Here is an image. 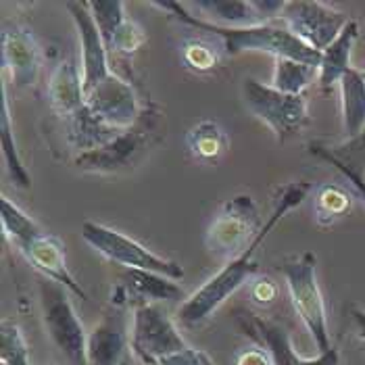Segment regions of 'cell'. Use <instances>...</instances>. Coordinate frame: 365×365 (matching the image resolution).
<instances>
[{
    "label": "cell",
    "instance_id": "obj_1",
    "mask_svg": "<svg viewBox=\"0 0 365 365\" xmlns=\"http://www.w3.org/2000/svg\"><path fill=\"white\" fill-rule=\"evenodd\" d=\"M311 188L313 186H311L309 182H292V184H286L282 188L274 213L263 224L261 232L257 234V238H255L253 242L242 253L236 255L227 265H224V269H220L211 280L205 282L195 294H190L182 303V307L178 309V317H180L182 324L197 326L200 322H205L213 311L224 303L225 299H230L245 282L253 276L255 272H257L255 255L261 249V245L265 242L267 234L276 227V224L280 222L290 209L299 207L307 198Z\"/></svg>",
    "mask_w": 365,
    "mask_h": 365
},
{
    "label": "cell",
    "instance_id": "obj_2",
    "mask_svg": "<svg viewBox=\"0 0 365 365\" xmlns=\"http://www.w3.org/2000/svg\"><path fill=\"white\" fill-rule=\"evenodd\" d=\"M155 6L169 11L175 15L182 24L190 28L213 34L222 40L225 53L230 56L240 55L245 51H263L276 58H294L301 63H307L313 67H319L322 53L301 42L290 29L282 24H267V26H249V28H224L215 26L211 21H205L188 11L182 2H153Z\"/></svg>",
    "mask_w": 365,
    "mask_h": 365
},
{
    "label": "cell",
    "instance_id": "obj_3",
    "mask_svg": "<svg viewBox=\"0 0 365 365\" xmlns=\"http://www.w3.org/2000/svg\"><path fill=\"white\" fill-rule=\"evenodd\" d=\"M280 272L288 286L294 311L305 324V328L309 330L317 351L319 353L330 351L332 346H330V332L326 322V305L315 276V255L303 253L297 259L284 261Z\"/></svg>",
    "mask_w": 365,
    "mask_h": 365
},
{
    "label": "cell",
    "instance_id": "obj_4",
    "mask_svg": "<svg viewBox=\"0 0 365 365\" xmlns=\"http://www.w3.org/2000/svg\"><path fill=\"white\" fill-rule=\"evenodd\" d=\"M159 132V113L148 109L142 111L138 121L123 130L117 138H113L103 148L82 153L76 157V168L92 173H117L125 171L140 161L146 148L155 142Z\"/></svg>",
    "mask_w": 365,
    "mask_h": 365
},
{
    "label": "cell",
    "instance_id": "obj_5",
    "mask_svg": "<svg viewBox=\"0 0 365 365\" xmlns=\"http://www.w3.org/2000/svg\"><path fill=\"white\" fill-rule=\"evenodd\" d=\"M82 238L92 249H96V253H101L109 261H115L128 269H142V272L161 274V276L175 282L184 278V267L180 263L155 255L144 245L136 242L134 238H130V236H125L113 227L96 224V222H84L82 224Z\"/></svg>",
    "mask_w": 365,
    "mask_h": 365
},
{
    "label": "cell",
    "instance_id": "obj_6",
    "mask_svg": "<svg viewBox=\"0 0 365 365\" xmlns=\"http://www.w3.org/2000/svg\"><path fill=\"white\" fill-rule=\"evenodd\" d=\"M38 290H40L42 319H44L51 340L55 342V346L61 353H65V357L71 364L88 365V357H86L88 336L69 301L67 288L44 278L38 284Z\"/></svg>",
    "mask_w": 365,
    "mask_h": 365
},
{
    "label": "cell",
    "instance_id": "obj_7",
    "mask_svg": "<svg viewBox=\"0 0 365 365\" xmlns=\"http://www.w3.org/2000/svg\"><path fill=\"white\" fill-rule=\"evenodd\" d=\"M130 346L144 365H159L161 359L186 349L184 338L159 305L138 303L134 309Z\"/></svg>",
    "mask_w": 365,
    "mask_h": 365
},
{
    "label": "cell",
    "instance_id": "obj_8",
    "mask_svg": "<svg viewBox=\"0 0 365 365\" xmlns=\"http://www.w3.org/2000/svg\"><path fill=\"white\" fill-rule=\"evenodd\" d=\"M242 94L249 111L263 119L282 142L307 123V103L303 96L284 94L274 86L261 84L253 78L245 80Z\"/></svg>",
    "mask_w": 365,
    "mask_h": 365
},
{
    "label": "cell",
    "instance_id": "obj_9",
    "mask_svg": "<svg viewBox=\"0 0 365 365\" xmlns=\"http://www.w3.org/2000/svg\"><path fill=\"white\" fill-rule=\"evenodd\" d=\"M280 21L301 42L324 53L351 19L346 17V13L317 0H290L284 4Z\"/></svg>",
    "mask_w": 365,
    "mask_h": 365
},
{
    "label": "cell",
    "instance_id": "obj_10",
    "mask_svg": "<svg viewBox=\"0 0 365 365\" xmlns=\"http://www.w3.org/2000/svg\"><path fill=\"white\" fill-rule=\"evenodd\" d=\"M257 205L251 197L240 195L225 202L215 222L209 225L207 247L217 255L242 253L261 232Z\"/></svg>",
    "mask_w": 365,
    "mask_h": 365
},
{
    "label": "cell",
    "instance_id": "obj_11",
    "mask_svg": "<svg viewBox=\"0 0 365 365\" xmlns=\"http://www.w3.org/2000/svg\"><path fill=\"white\" fill-rule=\"evenodd\" d=\"M69 11L78 36L82 44V78H84V92H92L101 82L111 76L109 67V51L103 42V36L94 21V15L88 2H65Z\"/></svg>",
    "mask_w": 365,
    "mask_h": 365
},
{
    "label": "cell",
    "instance_id": "obj_12",
    "mask_svg": "<svg viewBox=\"0 0 365 365\" xmlns=\"http://www.w3.org/2000/svg\"><path fill=\"white\" fill-rule=\"evenodd\" d=\"M86 105L90 111L96 113L101 119H105L117 130L132 128L142 113L132 86L117 78L115 73L86 94Z\"/></svg>",
    "mask_w": 365,
    "mask_h": 365
},
{
    "label": "cell",
    "instance_id": "obj_13",
    "mask_svg": "<svg viewBox=\"0 0 365 365\" xmlns=\"http://www.w3.org/2000/svg\"><path fill=\"white\" fill-rule=\"evenodd\" d=\"M2 65L17 88H29L38 82L42 53L29 29L6 28L2 31Z\"/></svg>",
    "mask_w": 365,
    "mask_h": 365
},
{
    "label": "cell",
    "instance_id": "obj_14",
    "mask_svg": "<svg viewBox=\"0 0 365 365\" xmlns=\"http://www.w3.org/2000/svg\"><path fill=\"white\" fill-rule=\"evenodd\" d=\"M128 326L121 311H113L88 334V365H119L128 355Z\"/></svg>",
    "mask_w": 365,
    "mask_h": 365
},
{
    "label": "cell",
    "instance_id": "obj_15",
    "mask_svg": "<svg viewBox=\"0 0 365 365\" xmlns=\"http://www.w3.org/2000/svg\"><path fill=\"white\" fill-rule=\"evenodd\" d=\"M24 255L28 257V261L48 280L56 282L61 286H65L69 292H73L76 297H80L82 301H88L86 290L80 286V282H76V278L71 276V272L67 269L65 263V251L63 245L56 240L55 236H40L36 242H31L28 249L24 251Z\"/></svg>",
    "mask_w": 365,
    "mask_h": 365
},
{
    "label": "cell",
    "instance_id": "obj_16",
    "mask_svg": "<svg viewBox=\"0 0 365 365\" xmlns=\"http://www.w3.org/2000/svg\"><path fill=\"white\" fill-rule=\"evenodd\" d=\"M48 98L53 109L65 119L73 117L86 107L84 78L73 61H65L56 65L48 84Z\"/></svg>",
    "mask_w": 365,
    "mask_h": 365
},
{
    "label": "cell",
    "instance_id": "obj_17",
    "mask_svg": "<svg viewBox=\"0 0 365 365\" xmlns=\"http://www.w3.org/2000/svg\"><path fill=\"white\" fill-rule=\"evenodd\" d=\"M123 130L113 128L105 119H101L96 113H92L86 105L82 111L67 119V140L73 148L82 153H90L96 148H103L113 138H117Z\"/></svg>",
    "mask_w": 365,
    "mask_h": 365
},
{
    "label": "cell",
    "instance_id": "obj_18",
    "mask_svg": "<svg viewBox=\"0 0 365 365\" xmlns=\"http://www.w3.org/2000/svg\"><path fill=\"white\" fill-rule=\"evenodd\" d=\"M357 36H359V24L355 19H351L346 24V28L340 31L336 40L322 53L317 82H319L324 92H328L336 84H340L342 76L351 69V51H353Z\"/></svg>",
    "mask_w": 365,
    "mask_h": 365
},
{
    "label": "cell",
    "instance_id": "obj_19",
    "mask_svg": "<svg viewBox=\"0 0 365 365\" xmlns=\"http://www.w3.org/2000/svg\"><path fill=\"white\" fill-rule=\"evenodd\" d=\"M342 121L349 138L357 136L365 128V69L351 67L340 80Z\"/></svg>",
    "mask_w": 365,
    "mask_h": 365
},
{
    "label": "cell",
    "instance_id": "obj_20",
    "mask_svg": "<svg viewBox=\"0 0 365 365\" xmlns=\"http://www.w3.org/2000/svg\"><path fill=\"white\" fill-rule=\"evenodd\" d=\"M202 15L211 17L215 26L224 28H249L261 26L253 0H197L190 4Z\"/></svg>",
    "mask_w": 365,
    "mask_h": 365
},
{
    "label": "cell",
    "instance_id": "obj_21",
    "mask_svg": "<svg viewBox=\"0 0 365 365\" xmlns=\"http://www.w3.org/2000/svg\"><path fill=\"white\" fill-rule=\"evenodd\" d=\"M123 290L138 299L140 303L146 301H178L184 297L180 284L175 280H169L161 274L153 272H142V269H128L123 278Z\"/></svg>",
    "mask_w": 365,
    "mask_h": 365
},
{
    "label": "cell",
    "instance_id": "obj_22",
    "mask_svg": "<svg viewBox=\"0 0 365 365\" xmlns=\"http://www.w3.org/2000/svg\"><path fill=\"white\" fill-rule=\"evenodd\" d=\"M0 146H2V159L4 165L9 169V175L13 180L15 186L19 188H29L31 186V178H29L28 169L24 165L19 150H17V142L13 136V125H11V113H9V98H6V88L2 84V105H0Z\"/></svg>",
    "mask_w": 365,
    "mask_h": 365
},
{
    "label": "cell",
    "instance_id": "obj_23",
    "mask_svg": "<svg viewBox=\"0 0 365 365\" xmlns=\"http://www.w3.org/2000/svg\"><path fill=\"white\" fill-rule=\"evenodd\" d=\"M0 217H2V227L6 238L24 253L31 242H36L40 236H44L42 227L36 224L28 213H24L15 202L9 198L0 200Z\"/></svg>",
    "mask_w": 365,
    "mask_h": 365
},
{
    "label": "cell",
    "instance_id": "obj_24",
    "mask_svg": "<svg viewBox=\"0 0 365 365\" xmlns=\"http://www.w3.org/2000/svg\"><path fill=\"white\" fill-rule=\"evenodd\" d=\"M311 153L319 155L322 159L330 161L334 168H344L353 171L355 175H365V128L357 136L330 148H324L319 144H311Z\"/></svg>",
    "mask_w": 365,
    "mask_h": 365
},
{
    "label": "cell",
    "instance_id": "obj_25",
    "mask_svg": "<svg viewBox=\"0 0 365 365\" xmlns=\"http://www.w3.org/2000/svg\"><path fill=\"white\" fill-rule=\"evenodd\" d=\"M317 78H319V67H313L294 58H276L274 88L284 94L303 96L301 92L313 84Z\"/></svg>",
    "mask_w": 365,
    "mask_h": 365
},
{
    "label": "cell",
    "instance_id": "obj_26",
    "mask_svg": "<svg viewBox=\"0 0 365 365\" xmlns=\"http://www.w3.org/2000/svg\"><path fill=\"white\" fill-rule=\"evenodd\" d=\"M188 146L198 159H217L225 148V136L222 128L213 121H202L188 134Z\"/></svg>",
    "mask_w": 365,
    "mask_h": 365
},
{
    "label": "cell",
    "instance_id": "obj_27",
    "mask_svg": "<svg viewBox=\"0 0 365 365\" xmlns=\"http://www.w3.org/2000/svg\"><path fill=\"white\" fill-rule=\"evenodd\" d=\"M92 15H94V21L98 26V31L103 36V42L107 46V51L113 53V40H115V34L117 29L121 28V24L125 21V13H123V2L119 0H92L88 2Z\"/></svg>",
    "mask_w": 365,
    "mask_h": 365
},
{
    "label": "cell",
    "instance_id": "obj_28",
    "mask_svg": "<svg viewBox=\"0 0 365 365\" xmlns=\"http://www.w3.org/2000/svg\"><path fill=\"white\" fill-rule=\"evenodd\" d=\"M351 209V197L340 186H322L315 195V213L322 225L334 224Z\"/></svg>",
    "mask_w": 365,
    "mask_h": 365
},
{
    "label": "cell",
    "instance_id": "obj_29",
    "mask_svg": "<svg viewBox=\"0 0 365 365\" xmlns=\"http://www.w3.org/2000/svg\"><path fill=\"white\" fill-rule=\"evenodd\" d=\"M257 332H259V338L265 342L274 365H297L299 355L294 353L290 338L284 328L274 326V324H265V322H257Z\"/></svg>",
    "mask_w": 365,
    "mask_h": 365
},
{
    "label": "cell",
    "instance_id": "obj_30",
    "mask_svg": "<svg viewBox=\"0 0 365 365\" xmlns=\"http://www.w3.org/2000/svg\"><path fill=\"white\" fill-rule=\"evenodd\" d=\"M0 361L2 365H31L28 357V344L19 328L11 322L0 326Z\"/></svg>",
    "mask_w": 365,
    "mask_h": 365
},
{
    "label": "cell",
    "instance_id": "obj_31",
    "mask_svg": "<svg viewBox=\"0 0 365 365\" xmlns=\"http://www.w3.org/2000/svg\"><path fill=\"white\" fill-rule=\"evenodd\" d=\"M182 56H184V63L195 69V71H211L215 65H217V51L202 42V40H190L182 46Z\"/></svg>",
    "mask_w": 365,
    "mask_h": 365
},
{
    "label": "cell",
    "instance_id": "obj_32",
    "mask_svg": "<svg viewBox=\"0 0 365 365\" xmlns=\"http://www.w3.org/2000/svg\"><path fill=\"white\" fill-rule=\"evenodd\" d=\"M144 44V31L138 24H134L132 19H125L121 24V28L117 29L115 40H113V53H121V55H134L138 48Z\"/></svg>",
    "mask_w": 365,
    "mask_h": 365
},
{
    "label": "cell",
    "instance_id": "obj_33",
    "mask_svg": "<svg viewBox=\"0 0 365 365\" xmlns=\"http://www.w3.org/2000/svg\"><path fill=\"white\" fill-rule=\"evenodd\" d=\"M159 365H213V361L205 351L186 346V349L173 353V355H168L165 359H161Z\"/></svg>",
    "mask_w": 365,
    "mask_h": 365
},
{
    "label": "cell",
    "instance_id": "obj_34",
    "mask_svg": "<svg viewBox=\"0 0 365 365\" xmlns=\"http://www.w3.org/2000/svg\"><path fill=\"white\" fill-rule=\"evenodd\" d=\"M276 294H278V288H276V284H274L272 280L263 278V280L255 282L253 297L257 303H263V305H267V303H272V301L276 299Z\"/></svg>",
    "mask_w": 365,
    "mask_h": 365
},
{
    "label": "cell",
    "instance_id": "obj_35",
    "mask_svg": "<svg viewBox=\"0 0 365 365\" xmlns=\"http://www.w3.org/2000/svg\"><path fill=\"white\" fill-rule=\"evenodd\" d=\"M236 365H274V361L272 355L261 349H247L245 353L238 355Z\"/></svg>",
    "mask_w": 365,
    "mask_h": 365
},
{
    "label": "cell",
    "instance_id": "obj_36",
    "mask_svg": "<svg viewBox=\"0 0 365 365\" xmlns=\"http://www.w3.org/2000/svg\"><path fill=\"white\" fill-rule=\"evenodd\" d=\"M297 365H338V351L332 346L330 351L319 353L315 359H303V357H297Z\"/></svg>",
    "mask_w": 365,
    "mask_h": 365
},
{
    "label": "cell",
    "instance_id": "obj_37",
    "mask_svg": "<svg viewBox=\"0 0 365 365\" xmlns=\"http://www.w3.org/2000/svg\"><path fill=\"white\" fill-rule=\"evenodd\" d=\"M353 319L357 324V330H359V338L365 342V311L353 309Z\"/></svg>",
    "mask_w": 365,
    "mask_h": 365
},
{
    "label": "cell",
    "instance_id": "obj_38",
    "mask_svg": "<svg viewBox=\"0 0 365 365\" xmlns=\"http://www.w3.org/2000/svg\"><path fill=\"white\" fill-rule=\"evenodd\" d=\"M119 365H136V361H134V357H132V355L128 353V355H125V359H123V361H121Z\"/></svg>",
    "mask_w": 365,
    "mask_h": 365
}]
</instances>
